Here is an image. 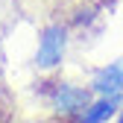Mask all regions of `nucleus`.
Instances as JSON below:
<instances>
[{
	"instance_id": "39448f33",
	"label": "nucleus",
	"mask_w": 123,
	"mask_h": 123,
	"mask_svg": "<svg viewBox=\"0 0 123 123\" xmlns=\"http://www.w3.org/2000/svg\"><path fill=\"white\" fill-rule=\"evenodd\" d=\"M114 123H123V111H120V114H117V120H114Z\"/></svg>"
},
{
	"instance_id": "f03ea898",
	"label": "nucleus",
	"mask_w": 123,
	"mask_h": 123,
	"mask_svg": "<svg viewBox=\"0 0 123 123\" xmlns=\"http://www.w3.org/2000/svg\"><path fill=\"white\" fill-rule=\"evenodd\" d=\"M91 103L88 88L82 85H70V82H59L50 94V105L62 114V117H79Z\"/></svg>"
},
{
	"instance_id": "f257e3e1",
	"label": "nucleus",
	"mask_w": 123,
	"mask_h": 123,
	"mask_svg": "<svg viewBox=\"0 0 123 123\" xmlns=\"http://www.w3.org/2000/svg\"><path fill=\"white\" fill-rule=\"evenodd\" d=\"M65 50H68V32L59 24L44 26L41 29V38H38V50H35V65L41 70H53V68L62 65Z\"/></svg>"
},
{
	"instance_id": "7ed1b4c3",
	"label": "nucleus",
	"mask_w": 123,
	"mask_h": 123,
	"mask_svg": "<svg viewBox=\"0 0 123 123\" xmlns=\"http://www.w3.org/2000/svg\"><path fill=\"white\" fill-rule=\"evenodd\" d=\"M97 97H111V100H123V65L114 62V65H105L97 70L94 82H91Z\"/></svg>"
},
{
	"instance_id": "20e7f679",
	"label": "nucleus",
	"mask_w": 123,
	"mask_h": 123,
	"mask_svg": "<svg viewBox=\"0 0 123 123\" xmlns=\"http://www.w3.org/2000/svg\"><path fill=\"white\" fill-rule=\"evenodd\" d=\"M117 105L120 100H111V97H97L88 103V109L76 117L79 123H109L114 114H117Z\"/></svg>"
}]
</instances>
